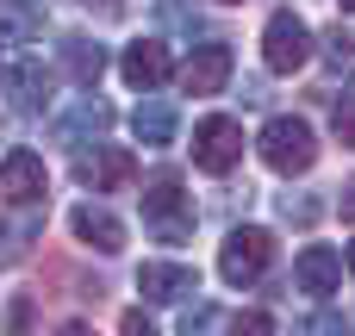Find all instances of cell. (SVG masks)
Returning a JSON list of instances; mask_svg holds the SVG:
<instances>
[{"label": "cell", "instance_id": "1", "mask_svg": "<svg viewBox=\"0 0 355 336\" xmlns=\"http://www.w3.org/2000/svg\"><path fill=\"white\" fill-rule=\"evenodd\" d=\"M144 231L156 243H193V200L181 175H150L144 181Z\"/></svg>", "mask_w": 355, "mask_h": 336}, {"label": "cell", "instance_id": "2", "mask_svg": "<svg viewBox=\"0 0 355 336\" xmlns=\"http://www.w3.org/2000/svg\"><path fill=\"white\" fill-rule=\"evenodd\" d=\"M256 143H262V162H268L275 175H306V168L318 162V137H312L306 118H268Z\"/></svg>", "mask_w": 355, "mask_h": 336}, {"label": "cell", "instance_id": "3", "mask_svg": "<svg viewBox=\"0 0 355 336\" xmlns=\"http://www.w3.org/2000/svg\"><path fill=\"white\" fill-rule=\"evenodd\" d=\"M268 262H275V237H268L262 224H243V231H231V237H225V249H218V274H225L231 287H250V281H262V274H268Z\"/></svg>", "mask_w": 355, "mask_h": 336}, {"label": "cell", "instance_id": "4", "mask_svg": "<svg viewBox=\"0 0 355 336\" xmlns=\"http://www.w3.org/2000/svg\"><path fill=\"white\" fill-rule=\"evenodd\" d=\"M237 162H243V125L237 118H200L193 125V168L231 175Z\"/></svg>", "mask_w": 355, "mask_h": 336}, {"label": "cell", "instance_id": "5", "mask_svg": "<svg viewBox=\"0 0 355 336\" xmlns=\"http://www.w3.org/2000/svg\"><path fill=\"white\" fill-rule=\"evenodd\" d=\"M262 56H268V69H275V75H293V69L312 56V31H306L293 12H275V19H268V31H262Z\"/></svg>", "mask_w": 355, "mask_h": 336}, {"label": "cell", "instance_id": "6", "mask_svg": "<svg viewBox=\"0 0 355 336\" xmlns=\"http://www.w3.org/2000/svg\"><path fill=\"white\" fill-rule=\"evenodd\" d=\"M112 131V106L100 100V94H81L62 118H56V143H69V150H81L87 137H106Z\"/></svg>", "mask_w": 355, "mask_h": 336}, {"label": "cell", "instance_id": "7", "mask_svg": "<svg viewBox=\"0 0 355 336\" xmlns=\"http://www.w3.org/2000/svg\"><path fill=\"white\" fill-rule=\"evenodd\" d=\"M0 193H6L12 206H37V200L50 193V175H44V162H37L31 150H12V156L0 162Z\"/></svg>", "mask_w": 355, "mask_h": 336}, {"label": "cell", "instance_id": "8", "mask_svg": "<svg viewBox=\"0 0 355 336\" xmlns=\"http://www.w3.org/2000/svg\"><path fill=\"white\" fill-rule=\"evenodd\" d=\"M293 287H300V293H312V299H331V293L343 287V256H337V249H324V243L300 249V262H293Z\"/></svg>", "mask_w": 355, "mask_h": 336}, {"label": "cell", "instance_id": "9", "mask_svg": "<svg viewBox=\"0 0 355 336\" xmlns=\"http://www.w3.org/2000/svg\"><path fill=\"white\" fill-rule=\"evenodd\" d=\"M75 181L81 187H131L137 181V162L125 156V150H75Z\"/></svg>", "mask_w": 355, "mask_h": 336}, {"label": "cell", "instance_id": "10", "mask_svg": "<svg viewBox=\"0 0 355 336\" xmlns=\"http://www.w3.org/2000/svg\"><path fill=\"white\" fill-rule=\"evenodd\" d=\"M69 231H75L87 249H100V256H119V249H125V224H119L106 206H94V200L69 212Z\"/></svg>", "mask_w": 355, "mask_h": 336}, {"label": "cell", "instance_id": "11", "mask_svg": "<svg viewBox=\"0 0 355 336\" xmlns=\"http://www.w3.org/2000/svg\"><path fill=\"white\" fill-rule=\"evenodd\" d=\"M231 81V50L225 44H200L187 62H181V87L187 94H218Z\"/></svg>", "mask_w": 355, "mask_h": 336}, {"label": "cell", "instance_id": "12", "mask_svg": "<svg viewBox=\"0 0 355 336\" xmlns=\"http://www.w3.org/2000/svg\"><path fill=\"white\" fill-rule=\"evenodd\" d=\"M119 69H125L131 87H162V81H168V44H162V37H137V44L119 56Z\"/></svg>", "mask_w": 355, "mask_h": 336}, {"label": "cell", "instance_id": "13", "mask_svg": "<svg viewBox=\"0 0 355 336\" xmlns=\"http://www.w3.org/2000/svg\"><path fill=\"white\" fill-rule=\"evenodd\" d=\"M193 287H200V274H193V268H175V262H144V268H137V293H144V299H156V306L187 299Z\"/></svg>", "mask_w": 355, "mask_h": 336}, {"label": "cell", "instance_id": "14", "mask_svg": "<svg viewBox=\"0 0 355 336\" xmlns=\"http://www.w3.org/2000/svg\"><path fill=\"white\" fill-rule=\"evenodd\" d=\"M44 106H50V69H44L37 56H25V62L12 69V112L37 118Z\"/></svg>", "mask_w": 355, "mask_h": 336}, {"label": "cell", "instance_id": "15", "mask_svg": "<svg viewBox=\"0 0 355 336\" xmlns=\"http://www.w3.org/2000/svg\"><path fill=\"white\" fill-rule=\"evenodd\" d=\"M131 131H137L150 150H162V143H175L181 118H175V106H168V100H137V112H131Z\"/></svg>", "mask_w": 355, "mask_h": 336}, {"label": "cell", "instance_id": "16", "mask_svg": "<svg viewBox=\"0 0 355 336\" xmlns=\"http://www.w3.org/2000/svg\"><path fill=\"white\" fill-rule=\"evenodd\" d=\"M62 62H69V75L81 87H94L100 69H106V50H100V37H62Z\"/></svg>", "mask_w": 355, "mask_h": 336}, {"label": "cell", "instance_id": "17", "mask_svg": "<svg viewBox=\"0 0 355 336\" xmlns=\"http://www.w3.org/2000/svg\"><path fill=\"white\" fill-rule=\"evenodd\" d=\"M331 125H337V143H343V150H355V81L337 94V106H331Z\"/></svg>", "mask_w": 355, "mask_h": 336}, {"label": "cell", "instance_id": "18", "mask_svg": "<svg viewBox=\"0 0 355 336\" xmlns=\"http://www.w3.org/2000/svg\"><path fill=\"white\" fill-rule=\"evenodd\" d=\"M324 56H331V69H343V75L355 69V37L343 31V25H331V31H324Z\"/></svg>", "mask_w": 355, "mask_h": 336}, {"label": "cell", "instance_id": "19", "mask_svg": "<svg viewBox=\"0 0 355 336\" xmlns=\"http://www.w3.org/2000/svg\"><path fill=\"white\" fill-rule=\"evenodd\" d=\"M31 25H37L31 6H6V12H0V37H31Z\"/></svg>", "mask_w": 355, "mask_h": 336}, {"label": "cell", "instance_id": "20", "mask_svg": "<svg viewBox=\"0 0 355 336\" xmlns=\"http://www.w3.org/2000/svg\"><path fill=\"white\" fill-rule=\"evenodd\" d=\"M212 324H218L212 306H187V312H181V330H187V336H193V330H212Z\"/></svg>", "mask_w": 355, "mask_h": 336}, {"label": "cell", "instance_id": "21", "mask_svg": "<svg viewBox=\"0 0 355 336\" xmlns=\"http://www.w3.org/2000/svg\"><path fill=\"white\" fill-rule=\"evenodd\" d=\"M281 212H287L293 224H312V218H318V206H312V200H293V193L281 200Z\"/></svg>", "mask_w": 355, "mask_h": 336}, {"label": "cell", "instance_id": "22", "mask_svg": "<svg viewBox=\"0 0 355 336\" xmlns=\"http://www.w3.org/2000/svg\"><path fill=\"white\" fill-rule=\"evenodd\" d=\"M237 330H275V318H268V312H243V318H237Z\"/></svg>", "mask_w": 355, "mask_h": 336}, {"label": "cell", "instance_id": "23", "mask_svg": "<svg viewBox=\"0 0 355 336\" xmlns=\"http://www.w3.org/2000/svg\"><path fill=\"white\" fill-rule=\"evenodd\" d=\"M125 336H150V318L144 312H125Z\"/></svg>", "mask_w": 355, "mask_h": 336}, {"label": "cell", "instance_id": "24", "mask_svg": "<svg viewBox=\"0 0 355 336\" xmlns=\"http://www.w3.org/2000/svg\"><path fill=\"white\" fill-rule=\"evenodd\" d=\"M343 218H349V224H355V181H349V187H343Z\"/></svg>", "mask_w": 355, "mask_h": 336}, {"label": "cell", "instance_id": "25", "mask_svg": "<svg viewBox=\"0 0 355 336\" xmlns=\"http://www.w3.org/2000/svg\"><path fill=\"white\" fill-rule=\"evenodd\" d=\"M87 6H100L106 19H112V12H125V0H87Z\"/></svg>", "mask_w": 355, "mask_h": 336}, {"label": "cell", "instance_id": "26", "mask_svg": "<svg viewBox=\"0 0 355 336\" xmlns=\"http://www.w3.org/2000/svg\"><path fill=\"white\" fill-rule=\"evenodd\" d=\"M349 274H355V243H349Z\"/></svg>", "mask_w": 355, "mask_h": 336}, {"label": "cell", "instance_id": "27", "mask_svg": "<svg viewBox=\"0 0 355 336\" xmlns=\"http://www.w3.org/2000/svg\"><path fill=\"white\" fill-rule=\"evenodd\" d=\"M343 12H355V0H343Z\"/></svg>", "mask_w": 355, "mask_h": 336}, {"label": "cell", "instance_id": "28", "mask_svg": "<svg viewBox=\"0 0 355 336\" xmlns=\"http://www.w3.org/2000/svg\"><path fill=\"white\" fill-rule=\"evenodd\" d=\"M225 6H237V0H225Z\"/></svg>", "mask_w": 355, "mask_h": 336}]
</instances>
